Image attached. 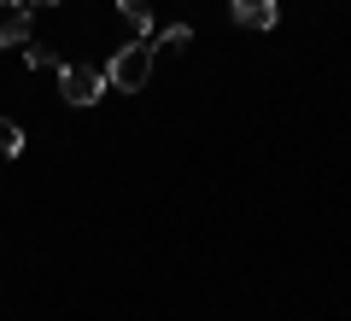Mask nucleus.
<instances>
[{"label":"nucleus","instance_id":"39448f33","mask_svg":"<svg viewBox=\"0 0 351 321\" xmlns=\"http://www.w3.org/2000/svg\"><path fill=\"white\" fill-rule=\"evenodd\" d=\"M117 12H123L129 29H135V41L152 36V0H117Z\"/></svg>","mask_w":351,"mask_h":321},{"label":"nucleus","instance_id":"20e7f679","mask_svg":"<svg viewBox=\"0 0 351 321\" xmlns=\"http://www.w3.org/2000/svg\"><path fill=\"white\" fill-rule=\"evenodd\" d=\"M228 18L240 29H276L281 24V6L276 0H228Z\"/></svg>","mask_w":351,"mask_h":321},{"label":"nucleus","instance_id":"6e6552de","mask_svg":"<svg viewBox=\"0 0 351 321\" xmlns=\"http://www.w3.org/2000/svg\"><path fill=\"white\" fill-rule=\"evenodd\" d=\"M24 59H29V70H59V53L53 47H24Z\"/></svg>","mask_w":351,"mask_h":321},{"label":"nucleus","instance_id":"7ed1b4c3","mask_svg":"<svg viewBox=\"0 0 351 321\" xmlns=\"http://www.w3.org/2000/svg\"><path fill=\"white\" fill-rule=\"evenodd\" d=\"M29 18H36L29 0H6L0 6V47H29Z\"/></svg>","mask_w":351,"mask_h":321},{"label":"nucleus","instance_id":"0eeeda50","mask_svg":"<svg viewBox=\"0 0 351 321\" xmlns=\"http://www.w3.org/2000/svg\"><path fill=\"white\" fill-rule=\"evenodd\" d=\"M18 152H24V129L12 117H0V158H18Z\"/></svg>","mask_w":351,"mask_h":321},{"label":"nucleus","instance_id":"423d86ee","mask_svg":"<svg viewBox=\"0 0 351 321\" xmlns=\"http://www.w3.org/2000/svg\"><path fill=\"white\" fill-rule=\"evenodd\" d=\"M188 47H193V29H188V24H170V29L158 36V53H188Z\"/></svg>","mask_w":351,"mask_h":321},{"label":"nucleus","instance_id":"f257e3e1","mask_svg":"<svg viewBox=\"0 0 351 321\" xmlns=\"http://www.w3.org/2000/svg\"><path fill=\"white\" fill-rule=\"evenodd\" d=\"M147 82H152V41L117 47L112 64H106V88H112V94H141Z\"/></svg>","mask_w":351,"mask_h":321},{"label":"nucleus","instance_id":"f03ea898","mask_svg":"<svg viewBox=\"0 0 351 321\" xmlns=\"http://www.w3.org/2000/svg\"><path fill=\"white\" fill-rule=\"evenodd\" d=\"M59 88L71 105H94L106 94V70L100 64H59Z\"/></svg>","mask_w":351,"mask_h":321}]
</instances>
